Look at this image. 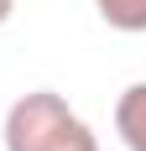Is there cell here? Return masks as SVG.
Masks as SVG:
<instances>
[{"label": "cell", "mask_w": 146, "mask_h": 151, "mask_svg": "<svg viewBox=\"0 0 146 151\" xmlns=\"http://www.w3.org/2000/svg\"><path fill=\"white\" fill-rule=\"evenodd\" d=\"M68 115H73V104L63 94H52V89L21 94V99L5 109V130H0V136H5V151H37Z\"/></svg>", "instance_id": "1"}, {"label": "cell", "mask_w": 146, "mask_h": 151, "mask_svg": "<svg viewBox=\"0 0 146 151\" xmlns=\"http://www.w3.org/2000/svg\"><path fill=\"white\" fill-rule=\"evenodd\" d=\"M94 11L115 31H146V0H94Z\"/></svg>", "instance_id": "4"}, {"label": "cell", "mask_w": 146, "mask_h": 151, "mask_svg": "<svg viewBox=\"0 0 146 151\" xmlns=\"http://www.w3.org/2000/svg\"><path fill=\"white\" fill-rule=\"evenodd\" d=\"M37 151H99V141H94V130H89L78 115H68V120H63Z\"/></svg>", "instance_id": "3"}, {"label": "cell", "mask_w": 146, "mask_h": 151, "mask_svg": "<svg viewBox=\"0 0 146 151\" xmlns=\"http://www.w3.org/2000/svg\"><path fill=\"white\" fill-rule=\"evenodd\" d=\"M11 11H16V0H0V26L11 21Z\"/></svg>", "instance_id": "5"}, {"label": "cell", "mask_w": 146, "mask_h": 151, "mask_svg": "<svg viewBox=\"0 0 146 151\" xmlns=\"http://www.w3.org/2000/svg\"><path fill=\"white\" fill-rule=\"evenodd\" d=\"M115 136L125 141V151H146V78L115 99Z\"/></svg>", "instance_id": "2"}]
</instances>
